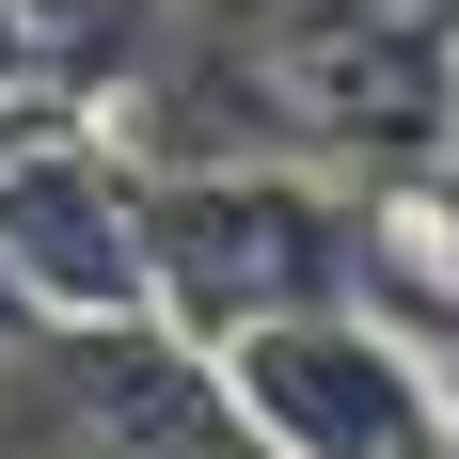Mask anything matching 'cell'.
Segmentation results:
<instances>
[{
    "mask_svg": "<svg viewBox=\"0 0 459 459\" xmlns=\"http://www.w3.org/2000/svg\"><path fill=\"white\" fill-rule=\"evenodd\" d=\"M380 206L333 175H159V317L222 365L238 333L285 317H365Z\"/></svg>",
    "mask_w": 459,
    "mask_h": 459,
    "instance_id": "6da1fadb",
    "label": "cell"
},
{
    "mask_svg": "<svg viewBox=\"0 0 459 459\" xmlns=\"http://www.w3.org/2000/svg\"><path fill=\"white\" fill-rule=\"evenodd\" d=\"M0 270L32 285L48 333H111V317H159V175L143 143L48 111V127L0 143Z\"/></svg>",
    "mask_w": 459,
    "mask_h": 459,
    "instance_id": "7a4b0ae2",
    "label": "cell"
},
{
    "mask_svg": "<svg viewBox=\"0 0 459 459\" xmlns=\"http://www.w3.org/2000/svg\"><path fill=\"white\" fill-rule=\"evenodd\" d=\"M222 380H238V412H254V444H270V459H459V444H444L459 396H428V365H412L380 317L238 333Z\"/></svg>",
    "mask_w": 459,
    "mask_h": 459,
    "instance_id": "3957f363",
    "label": "cell"
},
{
    "mask_svg": "<svg viewBox=\"0 0 459 459\" xmlns=\"http://www.w3.org/2000/svg\"><path fill=\"white\" fill-rule=\"evenodd\" d=\"M32 333H48V317H32V285L0 270V365H16V349H32Z\"/></svg>",
    "mask_w": 459,
    "mask_h": 459,
    "instance_id": "277c9868",
    "label": "cell"
},
{
    "mask_svg": "<svg viewBox=\"0 0 459 459\" xmlns=\"http://www.w3.org/2000/svg\"><path fill=\"white\" fill-rule=\"evenodd\" d=\"M428 206H444V270H459V159H444V175H428Z\"/></svg>",
    "mask_w": 459,
    "mask_h": 459,
    "instance_id": "5b68a950",
    "label": "cell"
},
{
    "mask_svg": "<svg viewBox=\"0 0 459 459\" xmlns=\"http://www.w3.org/2000/svg\"><path fill=\"white\" fill-rule=\"evenodd\" d=\"M444 444H459V412H444Z\"/></svg>",
    "mask_w": 459,
    "mask_h": 459,
    "instance_id": "8992f818",
    "label": "cell"
}]
</instances>
